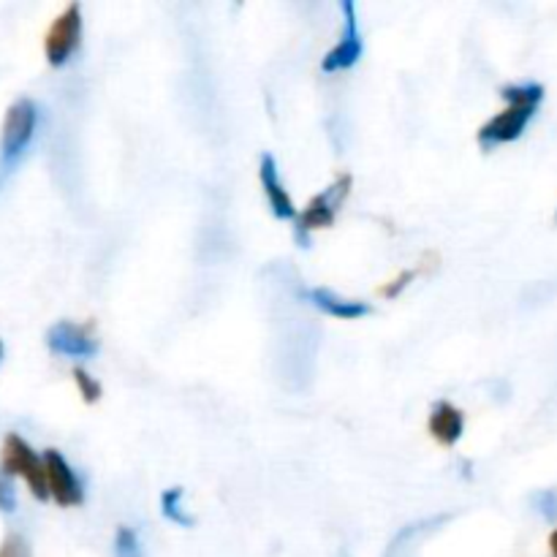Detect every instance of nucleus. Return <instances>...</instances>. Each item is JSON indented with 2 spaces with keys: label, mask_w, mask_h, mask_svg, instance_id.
Listing matches in <instances>:
<instances>
[{
  "label": "nucleus",
  "mask_w": 557,
  "mask_h": 557,
  "mask_svg": "<svg viewBox=\"0 0 557 557\" xmlns=\"http://www.w3.org/2000/svg\"><path fill=\"white\" fill-rule=\"evenodd\" d=\"M413 277H417V270H403L400 275L395 277V281H389V283H386V286H381V288H379V294H381V297H386V299L400 297V294L406 292L408 286H411Z\"/></svg>",
  "instance_id": "nucleus-17"
},
{
  "label": "nucleus",
  "mask_w": 557,
  "mask_h": 557,
  "mask_svg": "<svg viewBox=\"0 0 557 557\" xmlns=\"http://www.w3.org/2000/svg\"><path fill=\"white\" fill-rule=\"evenodd\" d=\"M82 44V5L71 3L65 5L63 14L54 16L49 25L47 38H44V54L52 69H63L71 58L76 54Z\"/></svg>",
  "instance_id": "nucleus-5"
},
{
  "label": "nucleus",
  "mask_w": 557,
  "mask_h": 557,
  "mask_svg": "<svg viewBox=\"0 0 557 557\" xmlns=\"http://www.w3.org/2000/svg\"><path fill=\"white\" fill-rule=\"evenodd\" d=\"M428 430L441 446H457L466 433V413L451 400H435L430 408Z\"/></svg>",
  "instance_id": "nucleus-10"
},
{
  "label": "nucleus",
  "mask_w": 557,
  "mask_h": 557,
  "mask_svg": "<svg viewBox=\"0 0 557 557\" xmlns=\"http://www.w3.org/2000/svg\"><path fill=\"white\" fill-rule=\"evenodd\" d=\"M544 92L547 90H544L542 82H517V85L500 87V98L506 101V109L479 128L476 145L484 152H493L500 145H511V141L522 139V134H525V128L536 117L539 107H542Z\"/></svg>",
  "instance_id": "nucleus-1"
},
{
  "label": "nucleus",
  "mask_w": 557,
  "mask_h": 557,
  "mask_svg": "<svg viewBox=\"0 0 557 557\" xmlns=\"http://www.w3.org/2000/svg\"><path fill=\"white\" fill-rule=\"evenodd\" d=\"M351 188V174H337L324 190H319V194L305 205L302 212H297V218H294V237H297V243L302 245V248L310 245V234L319 232V228H330L332 223H335L337 210L346 205Z\"/></svg>",
  "instance_id": "nucleus-2"
},
{
  "label": "nucleus",
  "mask_w": 557,
  "mask_h": 557,
  "mask_svg": "<svg viewBox=\"0 0 557 557\" xmlns=\"http://www.w3.org/2000/svg\"><path fill=\"white\" fill-rule=\"evenodd\" d=\"M341 14L346 27H343V36L337 38L335 47L324 54L321 60V71L326 74H337V71H348L362 60L364 52V38L359 33V20H357V3L354 0H343Z\"/></svg>",
  "instance_id": "nucleus-6"
},
{
  "label": "nucleus",
  "mask_w": 557,
  "mask_h": 557,
  "mask_svg": "<svg viewBox=\"0 0 557 557\" xmlns=\"http://www.w3.org/2000/svg\"><path fill=\"white\" fill-rule=\"evenodd\" d=\"M47 346L52 354L69 359H92L98 357V341L90 326L74 324V321H58L49 326Z\"/></svg>",
  "instance_id": "nucleus-8"
},
{
  "label": "nucleus",
  "mask_w": 557,
  "mask_h": 557,
  "mask_svg": "<svg viewBox=\"0 0 557 557\" xmlns=\"http://www.w3.org/2000/svg\"><path fill=\"white\" fill-rule=\"evenodd\" d=\"M38 128V107L30 98H16L3 117V134H0V163L5 169L14 166L25 150L30 147Z\"/></svg>",
  "instance_id": "nucleus-4"
},
{
  "label": "nucleus",
  "mask_w": 557,
  "mask_h": 557,
  "mask_svg": "<svg viewBox=\"0 0 557 557\" xmlns=\"http://www.w3.org/2000/svg\"><path fill=\"white\" fill-rule=\"evenodd\" d=\"M531 506H533V511L542 517V520H547V522L557 520V493L555 490H539V493L533 495Z\"/></svg>",
  "instance_id": "nucleus-15"
},
{
  "label": "nucleus",
  "mask_w": 557,
  "mask_h": 557,
  "mask_svg": "<svg viewBox=\"0 0 557 557\" xmlns=\"http://www.w3.org/2000/svg\"><path fill=\"white\" fill-rule=\"evenodd\" d=\"M44 471H47V493L60 509H74V506L85 504V487H82L79 476L74 468L69 466L58 449H47L41 455Z\"/></svg>",
  "instance_id": "nucleus-7"
},
{
  "label": "nucleus",
  "mask_w": 557,
  "mask_h": 557,
  "mask_svg": "<svg viewBox=\"0 0 557 557\" xmlns=\"http://www.w3.org/2000/svg\"><path fill=\"white\" fill-rule=\"evenodd\" d=\"M71 375H74V384H76V389H79L82 400H85L87 406H96V403L103 397L101 381H98L92 373H87L85 368H74L71 370Z\"/></svg>",
  "instance_id": "nucleus-13"
},
{
  "label": "nucleus",
  "mask_w": 557,
  "mask_h": 557,
  "mask_svg": "<svg viewBox=\"0 0 557 557\" xmlns=\"http://www.w3.org/2000/svg\"><path fill=\"white\" fill-rule=\"evenodd\" d=\"M0 471L5 476L25 479L27 490L36 500H49L47 493V471H44V460L22 435L9 433L3 438V449H0Z\"/></svg>",
  "instance_id": "nucleus-3"
},
{
  "label": "nucleus",
  "mask_w": 557,
  "mask_h": 557,
  "mask_svg": "<svg viewBox=\"0 0 557 557\" xmlns=\"http://www.w3.org/2000/svg\"><path fill=\"white\" fill-rule=\"evenodd\" d=\"M14 511H16L14 482L0 471V515H14Z\"/></svg>",
  "instance_id": "nucleus-18"
},
{
  "label": "nucleus",
  "mask_w": 557,
  "mask_h": 557,
  "mask_svg": "<svg viewBox=\"0 0 557 557\" xmlns=\"http://www.w3.org/2000/svg\"><path fill=\"white\" fill-rule=\"evenodd\" d=\"M259 183L261 190H264L272 215H275L277 221H294V218H297V205H294L292 194H288V188L283 185L281 169H277V161L272 152H264V156H261Z\"/></svg>",
  "instance_id": "nucleus-9"
},
{
  "label": "nucleus",
  "mask_w": 557,
  "mask_h": 557,
  "mask_svg": "<svg viewBox=\"0 0 557 557\" xmlns=\"http://www.w3.org/2000/svg\"><path fill=\"white\" fill-rule=\"evenodd\" d=\"M183 495H185L183 487L163 490V493H161V515L166 517L169 522H174V525L190 528V525H194V517H190L188 511L183 509V504H185Z\"/></svg>",
  "instance_id": "nucleus-12"
},
{
  "label": "nucleus",
  "mask_w": 557,
  "mask_h": 557,
  "mask_svg": "<svg viewBox=\"0 0 557 557\" xmlns=\"http://www.w3.org/2000/svg\"><path fill=\"white\" fill-rule=\"evenodd\" d=\"M302 297L308 299L313 308H319L321 313L332 315V319L359 321V319H364V315H370L368 302H359V299H346V297H341V294L332 292V288H324V286L305 288Z\"/></svg>",
  "instance_id": "nucleus-11"
},
{
  "label": "nucleus",
  "mask_w": 557,
  "mask_h": 557,
  "mask_svg": "<svg viewBox=\"0 0 557 557\" xmlns=\"http://www.w3.org/2000/svg\"><path fill=\"white\" fill-rule=\"evenodd\" d=\"M549 553H553V557H557V528L553 531V536H549Z\"/></svg>",
  "instance_id": "nucleus-19"
},
{
  "label": "nucleus",
  "mask_w": 557,
  "mask_h": 557,
  "mask_svg": "<svg viewBox=\"0 0 557 557\" xmlns=\"http://www.w3.org/2000/svg\"><path fill=\"white\" fill-rule=\"evenodd\" d=\"M114 557H145V553H141V542L139 536H136L134 528H117V533H114Z\"/></svg>",
  "instance_id": "nucleus-14"
},
{
  "label": "nucleus",
  "mask_w": 557,
  "mask_h": 557,
  "mask_svg": "<svg viewBox=\"0 0 557 557\" xmlns=\"http://www.w3.org/2000/svg\"><path fill=\"white\" fill-rule=\"evenodd\" d=\"M3 351H5V346H3V341H0V362H3Z\"/></svg>",
  "instance_id": "nucleus-20"
},
{
  "label": "nucleus",
  "mask_w": 557,
  "mask_h": 557,
  "mask_svg": "<svg viewBox=\"0 0 557 557\" xmlns=\"http://www.w3.org/2000/svg\"><path fill=\"white\" fill-rule=\"evenodd\" d=\"M0 557H33L30 542L22 533H9L0 544Z\"/></svg>",
  "instance_id": "nucleus-16"
}]
</instances>
